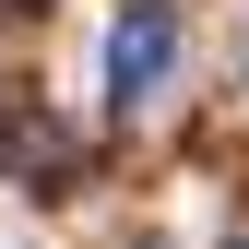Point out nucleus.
<instances>
[{"label": "nucleus", "mask_w": 249, "mask_h": 249, "mask_svg": "<svg viewBox=\"0 0 249 249\" xmlns=\"http://www.w3.org/2000/svg\"><path fill=\"white\" fill-rule=\"evenodd\" d=\"M166 59H178V24H166V0H131V12H119V36H107V95H119V107L166 95Z\"/></svg>", "instance_id": "obj_1"}]
</instances>
